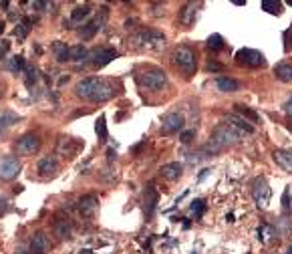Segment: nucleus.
Listing matches in <instances>:
<instances>
[{"label": "nucleus", "instance_id": "25", "mask_svg": "<svg viewBox=\"0 0 292 254\" xmlns=\"http://www.w3.org/2000/svg\"><path fill=\"white\" fill-rule=\"evenodd\" d=\"M274 75H276L278 81L288 83V81H292V65L290 63H278L274 67Z\"/></svg>", "mask_w": 292, "mask_h": 254}, {"label": "nucleus", "instance_id": "21", "mask_svg": "<svg viewBox=\"0 0 292 254\" xmlns=\"http://www.w3.org/2000/svg\"><path fill=\"white\" fill-rule=\"evenodd\" d=\"M216 87L220 91H224V93H234V91L240 89V83L236 79H232V77H218L216 79Z\"/></svg>", "mask_w": 292, "mask_h": 254}, {"label": "nucleus", "instance_id": "20", "mask_svg": "<svg viewBox=\"0 0 292 254\" xmlns=\"http://www.w3.org/2000/svg\"><path fill=\"white\" fill-rule=\"evenodd\" d=\"M101 28V20L99 18H95V20H89L81 30H79V36L83 38V40H91L95 34H97V30Z\"/></svg>", "mask_w": 292, "mask_h": 254}, {"label": "nucleus", "instance_id": "31", "mask_svg": "<svg viewBox=\"0 0 292 254\" xmlns=\"http://www.w3.org/2000/svg\"><path fill=\"white\" fill-rule=\"evenodd\" d=\"M55 232H57V236H59L61 240H65V238L71 236V224H69L67 220H57V224H55Z\"/></svg>", "mask_w": 292, "mask_h": 254}, {"label": "nucleus", "instance_id": "34", "mask_svg": "<svg viewBox=\"0 0 292 254\" xmlns=\"http://www.w3.org/2000/svg\"><path fill=\"white\" fill-rule=\"evenodd\" d=\"M262 8H264L266 12H270V14H280V12H282V4H280V2H270V0H266V2H262Z\"/></svg>", "mask_w": 292, "mask_h": 254}, {"label": "nucleus", "instance_id": "36", "mask_svg": "<svg viewBox=\"0 0 292 254\" xmlns=\"http://www.w3.org/2000/svg\"><path fill=\"white\" fill-rule=\"evenodd\" d=\"M8 210H10V202H8V198H6V196H2V194H0V216H4Z\"/></svg>", "mask_w": 292, "mask_h": 254}, {"label": "nucleus", "instance_id": "40", "mask_svg": "<svg viewBox=\"0 0 292 254\" xmlns=\"http://www.w3.org/2000/svg\"><path fill=\"white\" fill-rule=\"evenodd\" d=\"M204 202L202 200H198V202H193V206H191V210H198V212H202L204 210V206H202Z\"/></svg>", "mask_w": 292, "mask_h": 254}, {"label": "nucleus", "instance_id": "30", "mask_svg": "<svg viewBox=\"0 0 292 254\" xmlns=\"http://www.w3.org/2000/svg\"><path fill=\"white\" fill-rule=\"evenodd\" d=\"M234 109H236V113H240L244 119H250L252 123H256L260 117H258V113L254 111V109H250V107H246V105H242V103H238V105H234Z\"/></svg>", "mask_w": 292, "mask_h": 254}, {"label": "nucleus", "instance_id": "8", "mask_svg": "<svg viewBox=\"0 0 292 254\" xmlns=\"http://www.w3.org/2000/svg\"><path fill=\"white\" fill-rule=\"evenodd\" d=\"M38 147H40V139L34 133H26L14 143V149L18 156H34L38 151Z\"/></svg>", "mask_w": 292, "mask_h": 254}, {"label": "nucleus", "instance_id": "43", "mask_svg": "<svg viewBox=\"0 0 292 254\" xmlns=\"http://www.w3.org/2000/svg\"><path fill=\"white\" fill-rule=\"evenodd\" d=\"M290 36H292V30H288V32L284 34V38H290Z\"/></svg>", "mask_w": 292, "mask_h": 254}, {"label": "nucleus", "instance_id": "9", "mask_svg": "<svg viewBox=\"0 0 292 254\" xmlns=\"http://www.w3.org/2000/svg\"><path fill=\"white\" fill-rule=\"evenodd\" d=\"M20 172V162L14 158V156H6V158H0V180L2 182H10L18 176Z\"/></svg>", "mask_w": 292, "mask_h": 254}, {"label": "nucleus", "instance_id": "45", "mask_svg": "<svg viewBox=\"0 0 292 254\" xmlns=\"http://www.w3.org/2000/svg\"><path fill=\"white\" fill-rule=\"evenodd\" d=\"M288 129H290V131H292V119H290V121H288Z\"/></svg>", "mask_w": 292, "mask_h": 254}, {"label": "nucleus", "instance_id": "42", "mask_svg": "<svg viewBox=\"0 0 292 254\" xmlns=\"http://www.w3.org/2000/svg\"><path fill=\"white\" fill-rule=\"evenodd\" d=\"M107 156H109V162H113V158H115V156H117V154H115V149H113V147H111V149H109V151H107Z\"/></svg>", "mask_w": 292, "mask_h": 254}, {"label": "nucleus", "instance_id": "3", "mask_svg": "<svg viewBox=\"0 0 292 254\" xmlns=\"http://www.w3.org/2000/svg\"><path fill=\"white\" fill-rule=\"evenodd\" d=\"M137 81L141 87H145L149 91H159L167 85V75L161 69H147L141 75H137Z\"/></svg>", "mask_w": 292, "mask_h": 254}, {"label": "nucleus", "instance_id": "46", "mask_svg": "<svg viewBox=\"0 0 292 254\" xmlns=\"http://www.w3.org/2000/svg\"><path fill=\"white\" fill-rule=\"evenodd\" d=\"M288 4H290V6H292V0H288Z\"/></svg>", "mask_w": 292, "mask_h": 254}, {"label": "nucleus", "instance_id": "39", "mask_svg": "<svg viewBox=\"0 0 292 254\" xmlns=\"http://www.w3.org/2000/svg\"><path fill=\"white\" fill-rule=\"evenodd\" d=\"M208 71H224V67L222 65H218V63H208V67H206Z\"/></svg>", "mask_w": 292, "mask_h": 254}, {"label": "nucleus", "instance_id": "7", "mask_svg": "<svg viewBox=\"0 0 292 254\" xmlns=\"http://www.w3.org/2000/svg\"><path fill=\"white\" fill-rule=\"evenodd\" d=\"M115 57H117V50H115V48H111V46H99V48H93V50L89 53L87 61H89L93 67L101 69V67L109 65Z\"/></svg>", "mask_w": 292, "mask_h": 254}, {"label": "nucleus", "instance_id": "27", "mask_svg": "<svg viewBox=\"0 0 292 254\" xmlns=\"http://www.w3.org/2000/svg\"><path fill=\"white\" fill-rule=\"evenodd\" d=\"M79 147H81V143H75L71 137H61V141H59V149H61V151H67L69 158H73Z\"/></svg>", "mask_w": 292, "mask_h": 254}, {"label": "nucleus", "instance_id": "19", "mask_svg": "<svg viewBox=\"0 0 292 254\" xmlns=\"http://www.w3.org/2000/svg\"><path fill=\"white\" fill-rule=\"evenodd\" d=\"M18 121H20V115H18V113H14V111H10V109L0 111V133H4L8 127H12V125L18 123Z\"/></svg>", "mask_w": 292, "mask_h": 254}, {"label": "nucleus", "instance_id": "5", "mask_svg": "<svg viewBox=\"0 0 292 254\" xmlns=\"http://www.w3.org/2000/svg\"><path fill=\"white\" fill-rule=\"evenodd\" d=\"M236 63L238 65H244V67H264L266 65V59L260 50H254V48H240L236 53Z\"/></svg>", "mask_w": 292, "mask_h": 254}, {"label": "nucleus", "instance_id": "17", "mask_svg": "<svg viewBox=\"0 0 292 254\" xmlns=\"http://www.w3.org/2000/svg\"><path fill=\"white\" fill-rule=\"evenodd\" d=\"M113 95H115V89H113L109 83H105V81L101 79V83H99V87H97L95 95L91 97V101H95V103H103V101L111 99Z\"/></svg>", "mask_w": 292, "mask_h": 254}, {"label": "nucleus", "instance_id": "13", "mask_svg": "<svg viewBox=\"0 0 292 254\" xmlns=\"http://www.w3.org/2000/svg\"><path fill=\"white\" fill-rule=\"evenodd\" d=\"M183 123H185V119H183L181 113H167V115L163 117L161 131H163V133H175V131H179V129L183 127Z\"/></svg>", "mask_w": 292, "mask_h": 254}, {"label": "nucleus", "instance_id": "14", "mask_svg": "<svg viewBox=\"0 0 292 254\" xmlns=\"http://www.w3.org/2000/svg\"><path fill=\"white\" fill-rule=\"evenodd\" d=\"M36 170H38L40 176H55V174L59 172V162H57V158L46 156V158H42V160L38 162Z\"/></svg>", "mask_w": 292, "mask_h": 254}, {"label": "nucleus", "instance_id": "16", "mask_svg": "<svg viewBox=\"0 0 292 254\" xmlns=\"http://www.w3.org/2000/svg\"><path fill=\"white\" fill-rule=\"evenodd\" d=\"M198 8H200V4H196V2H187V4L179 10V20H181L183 26H191V24H193L196 14H198Z\"/></svg>", "mask_w": 292, "mask_h": 254}, {"label": "nucleus", "instance_id": "15", "mask_svg": "<svg viewBox=\"0 0 292 254\" xmlns=\"http://www.w3.org/2000/svg\"><path fill=\"white\" fill-rule=\"evenodd\" d=\"M48 250V238L44 232H36L30 238V254H46Z\"/></svg>", "mask_w": 292, "mask_h": 254}, {"label": "nucleus", "instance_id": "38", "mask_svg": "<svg viewBox=\"0 0 292 254\" xmlns=\"http://www.w3.org/2000/svg\"><path fill=\"white\" fill-rule=\"evenodd\" d=\"M193 135H196V131H185V133L181 135V141H183V143H189Z\"/></svg>", "mask_w": 292, "mask_h": 254}, {"label": "nucleus", "instance_id": "22", "mask_svg": "<svg viewBox=\"0 0 292 254\" xmlns=\"http://www.w3.org/2000/svg\"><path fill=\"white\" fill-rule=\"evenodd\" d=\"M4 69H6V71H10V73H14V75H20V73H24V69H26L24 57L16 55V57L8 59V61H6V65H4Z\"/></svg>", "mask_w": 292, "mask_h": 254}, {"label": "nucleus", "instance_id": "44", "mask_svg": "<svg viewBox=\"0 0 292 254\" xmlns=\"http://www.w3.org/2000/svg\"><path fill=\"white\" fill-rule=\"evenodd\" d=\"M2 30H4V22H0V32H2Z\"/></svg>", "mask_w": 292, "mask_h": 254}, {"label": "nucleus", "instance_id": "26", "mask_svg": "<svg viewBox=\"0 0 292 254\" xmlns=\"http://www.w3.org/2000/svg\"><path fill=\"white\" fill-rule=\"evenodd\" d=\"M157 200H159V196H157L155 188H153V186H149V188L145 190V210H147V214H149V216H151V214L155 212Z\"/></svg>", "mask_w": 292, "mask_h": 254}, {"label": "nucleus", "instance_id": "10", "mask_svg": "<svg viewBox=\"0 0 292 254\" xmlns=\"http://www.w3.org/2000/svg\"><path fill=\"white\" fill-rule=\"evenodd\" d=\"M101 79L99 77H87V79H81L77 85H75V95L81 97V99H91L99 87Z\"/></svg>", "mask_w": 292, "mask_h": 254}, {"label": "nucleus", "instance_id": "33", "mask_svg": "<svg viewBox=\"0 0 292 254\" xmlns=\"http://www.w3.org/2000/svg\"><path fill=\"white\" fill-rule=\"evenodd\" d=\"M95 131H97V135H99V141H107V123H105V117H103V115L97 119Z\"/></svg>", "mask_w": 292, "mask_h": 254}, {"label": "nucleus", "instance_id": "24", "mask_svg": "<svg viewBox=\"0 0 292 254\" xmlns=\"http://www.w3.org/2000/svg\"><path fill=\"white\" fill-rule=\"evenodd\" d=\"M69 48H71V46H67V42H63V40L53 42V55H55V59H57L59 63L71 61V59H69Z\"/></svg>", "mask_w": 292, "mask_h": 254}, {"label": "nucleus", "instance_id": "18", "mask_svg": "<svg viewBox=\"0 0 292 254\" xmlns=\"http://www.w3.org/2000/svg\"><path fill=\"white\" fill-rule=\"evenodd\" d=\"M181 172H183V168H181V164H177V162L165 164V166L159 170L161 178H165V180H169V182H175V180H179Z\"/></svg>", "mask_w": 292, "mask_h": 254}, {"label": "nucleus", "instance_id": "23", "mask_svg": "<svg viewBox=\"0 0 292 254\" xmlns=\"http://www.w3.org/2000/svg\"><path fill=\"white\" fill-rule=\"evenodd\" d=\"M274 162H276L282 170H286V172L292 174V151H284V149L274 151Z\"/></svg>", "mask_w": 292, "mask_h": 254}, {"label": "nucleus", "instance_id": "4", "mask_svg": "<svg viewBox=\"0 0 292 254\" xmlns=\"http://www.w3.org/2000/svg\"><path fill=\"white\" fill-rule=\"evenodd\" d=\"M173 61L185 75H193L196 73V53L189 46H185V44L177 46L175 53H173Z\"/></svg>", "mask_w": 292, "mask_h": 254}, {"label": "nucleus", "instance_id": "37", "mask_svg": "<svg viewBox=\"0 0 292 254\" xmlns=\"http://www.w3.org/2000/svg\"><path fill=\"white\" fill-rule=\"evenodd\" d=\"M8 48H10V42L8 40H0V59H4L8 55Z\"/></svg>", "mask_w": 292, "mask_h": 254}, {"label": "nucleus", "instance_id": "1", "mask_svg": "<svg viewBox=\"0 0 292 254\" xmlns=\"http://www.w3.org/2000/svg\"><path fill=\"white\" fill-rule=\"evenodd\" d=\"M244 135H246V133L240 131L238 127H234L232 123H222V125H218V127L214 129L212 139H210V143H208L206 149H210V151H220V149H224V147H228V145L238 143Z\"/></svg>", "mask_w": 292, "mask_h": 254}, {"label": "nucleus", "instance_id": "35", "mask_svg": "<svg viewBox=\"0 0 292 254\" xmlns=\"http://www.w3.org/2000/svg\"><path fill=\"white\" fill-rule=\"evenodd\" d=\"M208 46L214 48V50H220V48L224 46V38H222L220 34H212V36L208 38Z\"/></svg>", "mask_w": 292, "mask_h": 254}, {"label": "nucleus", "instance_id": "29", "mask_svg": "<svg viewBox=\"0 0 292 254\" xmlns=\"http://www.w3.org/2000/svg\"><path fill=\"white\" fill-rule=\"evenodd\" d=\"M89 57V50L85 48V44H75L69 48V59L71 61H83Z\"/></svg>", "mask_w": 292, "mask_h": 254}, {"label": "nucleus", "instance_id": "6", "mask_svg": "<svg viewBox=\"0 0 292 254\" xmlns=\"http://www.w3.org/2000/svg\"><path fill=\"white\" fill-rule=\"evenodd\" d=\"M252 196H254V200L260 208H268L270 198H272V190H270V186L264 178H256L252 182Z\"/></svg>", "mask_w": 292, "mask_h": 254}, {"label": "nucleus", "instance_id": "2", "mask_svg": "<svg viewBox=\"0 0 292 254\" xmlns=\"http://www.w3.org/2000/svg\"><path fill=\"white\" fill-rule=\"evenodd\" d=\"M131 46L133 48H143V50H159L165 46V36L159 30H141L131 36Z\"/></svg>", "mask_w": 292, "mask_h": 254}, {"label": "nucleus", "instance_id": "28", "mask_svg": "<svg viewBox=\"0 0 292 254\" xmlns=\"http://www.w3.org/2000/svg\"><path fill=\"white\" fill-rule=\"evenodd\" d=\"M30 28H32V18H20L18 24H16V28H14V34L18 38H24L30 32Z\"/></svg>", "mask_w": 292, "mask_h": 254}, {"label": "nucleus", "instance_id": "41", "mask_svg": "<svg viewBox=\"0 0 292 254\" xmlns=\"http://www.w3.org/2000/svg\"><path fill=\"white\" fill-rule=\"evenodd\" d=\"M284 111H286L288 115H292V97L286 101V103H284Z\"/></svg>", "mask_w": 292, "mask_h": 254}, {"label": "nucleus", "instance_id": "11", "mask_svg": "<svg viewBox=\"0 0 292 254\" xmlns=\"http://www.w3.org/2000/svg\"><path fill=\"white\" fill-rule=\"evenodd\" d=\"M91 6L89 4H83V6H77V8H73V12H71V18L69 20H65V28H73L71 24H75V26H85L87 24V20H89V16H91Z\"/></svg>", "mask_w": 292, "mask_h": 254}, {"label": "nucleus", "instance_id": "32", "mask_svg": "<svg viewBox=\"0 0 292 254\" xmlns=\"http://www.w3.org/2000/svg\"><path fill=\"white\" fill-rule=\"evenodd\" d=\"M36 81H38V71H36L34 67H28V65H26V69H24V83H26V87L32 89V87L36 85Z\"/></svg>", "mask_w": 292, "mask_h": 254}, {"label": "nucleus", "instance_id": "12", "mask_svg": "<svg viewBox=\"0 0 292 254\" xmlns=\"http://www.w3.org/2000/svg\"><path fill=\"white\" fill-rule=\"evenodd\" d=\"M97 208H99V198L97 196H93V194H89V196H83L79 202H77V210L85 216V218H93L95 216V212H97Z\"/></svg>", "mask_w": 292, "mask_h": 254}]
</instances>
